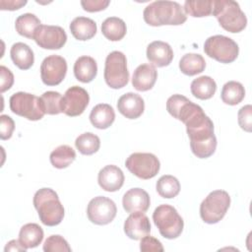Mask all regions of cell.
Returning <instances> with one entry per match:
<instances>
[{"instance_id": "37", "label": "cell", "mask_w": 252, "mask_h": 252, "mask_svg": "<svg viewBox=\"0 0 252 252\" xmlns=\"http://www.w3.org/2000/svg\"><path fill=\"white\" fill-rule=\"evenodd\" d=\"M43 251L45 252H70L71 247L65 238L61 235L54 234L46 238L43 244Z\"/></svg>"}, {"instance_id": "31", "label": "cell", "mask_w": 252, "mask_h": 252, "mask_svg": "<svg viewBox=\"0 0 252 252\" xmlns=\"http://www.w3.org/2000/svg\"><path fill=\"white\" fill-rule=\"evenodd\" d=\"M49 158L54 167L63 169L68 167L75 160L76 153L72 147L68 145H61L51 152Z\"/></svg>"}, {"instance_id": "38", "label": "cell", "mask_w": 252, "mask_h": 252, "mask_svg": "<svg viewBox=\"0 0 252 252\" xmlns=\"http://www.w3.org/2000/svg\"><path fill=\"white\" fill-rule=\"evenodd\" d=\"M238 124L246 132L252 130V106L250 104L242 106L238 111Z\"/></svg>"}, {"instance_id": "35", "label": "cell", "mask_w": 252, "mask_h": 252, "mask_svg": "<svg viewBox=\"0 0 252 252\" xmlns=\"http://www.w3.org/2000/svg\"><path fill=\"white\" fill-rule=\"evenodd\" d=\"M213 2L214 0H187L183 10L194 18L207 17L213 13Z\"/></svg>"}, {"instance_id": "28", "label": "cell", "mask_w": 252, "mask_h": 252, "mask_svg": "<svg viewBox=\"0 0 252 252\" xmlns=\"http://www.w3.org/2000/svg\"><path fill=\"white\" fill-rule=\"evenodd\" d=\"M190 89L195 97L199 99H209L215 94L217 84L210 76H201L192 81Z\"/></svg>"}, {"instance_id": "40", "label": "cell", "mask_w": 252, "mask_h": 252, "mask_svg": "<svg viewBox=\"0 0 252 252\" xmlns=\"http://www.w3.org/2000/svg\"><path fill=\"white\" fill-rule=\"evenodd\" d=\"M140 250L143 252H148V251H158V252H162L163 251V246L159 240L153 236L146 235L143 238H141V243H140Z\"/></svg>"}, {"instance_id": "16", "label": "cell", "mask_w": 252, "mask_h": 252, "mask_svg": "<svg viewBox=\"0 0 252 252\" xmlns=\"http://www.w3.org/2000/svg\"><path fill=\"white\" fill-rule=\"evenodd\" d=\"M123 171L114 164H108L102 167L97 175L98 185L107 192L119 190L124 183Z\"/></svg>"}, {"instance_id": "5", "label": "cell", "mask_w": 252, "mask_h": 252, "mask_svg": "<svg viewBox=\"0 0 252 252\" xmlns=\"http://www.w3.org/2000/svg\"><path fill=\"white\" fill-rule=\"evenodd\" d=\"M153 220L160 235L167 239L177 238L183 230V219L174 207L167 204L159 205L155 209Z\"/></svg>"}, {"instance_id": "18", "label": "cell", "mask_w": 252, "mask_h": 252, "mask_svg": "<svg viewBox=\"0 0 252 252\" xmlns=\"http://www.w3.org/2000/svg\"><path fill=\"white\" fill-rule=\"evenodd\" d=\"M118 111L128 119L139 118L145 109V102L141 95L135 93H127L121 95L117 102Z\"/></svg>"}, {"instance_id": "13", "label": "cell", "mask_w": 252, "mask_h": 252, "mask_svg": "<svg viewBox=\"0 0 252 252\" xmlns=\"http://www.w3.org/2000/svg\"><path fill=\"white\" fill-rule=\"evenodd\" d=\"M90 101L88 92L79 86L69 88L62 96L61 109L68 116L75 117L81 115L87 108Z\"/></svg>"}, {"instance_id": "10", "label": "cell", "mask_w": 252, "mask_h": 252, "mask_svg": "<svg viewBox=\"0 0 252 252\" xmlns=\"http://www.w3.org/2000/svg\"><path fill=\"white\" fill-rule=\"evenodd\" d=\"M125 166L135 176L147 180L158 173L160 162L154 154L134 153L127 158Z\"/></svg>"}, {"instance_id": "32", "label": "cell", "mask_w": 252, "mask_h": 252, "mask_svg": "<svg viewBox=\"0 0 252 252\" xmlns=\"http://www.w3.org/2000/svg\"><path fill=\"white\" fill-rule=\"evenodd\" d=\"M245 96V90L241 83L229 81L225 83L221 89V100L228 105H236L242 101Z\"/></svg>"}, {"instance_id": "17", "label": "cell", "mask_w": 252, "mask_h": 252, "mask_svg": "<svg viewBox=\"0 0 252 252\" xmlns=\"http://www.w3.org/2000/svg\"><path fill=\"white\" fill-rule=\"evenodd\" d=\"M147 58L154 66L165 67L173 59V50L167 42L155 40L147 47Z\"/></svg>"}, {"instance_id": "36", "label": "cell", "mask_w": 252, "mask_h": 252, "mask_svg": "<svg viewBox=\"0 0 252 252\" xmlns=\"http://www.w3.org/2000/svg\"><path fill=\"white\" fill-rule=\"evenodd\" d=\"M39 98H40V103L44 113L55 115L62 112V109H61L62 95L60 93L54 92V91H48L43 93Z\"/></svg>"}, {"instance_id": "2", "label": "cell", "mask_w": 252, "mask_h": 252, "mask_svg": "<svg viewBox=\"0 0 252 252\" xmlns=\"http://www.w3.org/2000/svg\"><path fill=\"white\" fill-rule=\"evenodd\" d=\"M145 22L153 27L179 26L186 22L187 16L181 5L174 1H155L143 12Z\"/></svg>"}, {"instance_id": "22", "label": "cell", "mask_w": 252, "mask_h": 252, "mask_svg": "<svg viewBox=\"0 0 252 252\" xmlns=\"http://www.w3.org/2000/svg\"><path fill=\"white\" fill-rule=\"evenodd\" d=\"M115 120V112L111 105L107 103L96 104L90 113L91 123L97 129H106Z\"/></svg>"}, {"instance_id": "3", "label": "cell", "mask_w": 252, "mask_h": 252, "mask_svg": "<svg viewBox=\"0 0 252 252\" xmlns=\"http://www.w3.org/2000/svg\"><path fill=\"white\" fill-rule=\"evenodd\" d=\"M33 206L44 225L55 226L63 220L64 208L53 189L41 188L37 190L33 196Z\"/></svg>"}, {"instance_id": "26", "label": "cell", "mask_w": 252, "mask_h": 252, "mask_svg": "<svg viewBox=\"0 0 252 252\" xmlns=\"http://www.w3.org/2000/svg\"><path fill=\"white\" fill-rule=\"evenodd\" d=\"M43 239L42 228L34 222L23 225L19 232V241L26 248H34L38 246Z\"/></svg>"}, {"instance_id": "41", "label": "cell", "mask_w": 252, "mask_h": 252, "mask_svg": "<svg viewBox=\"0 0 252 252\" xmlns=\"http://www.w3.org/2000/svg\"><path fill=\"white\" fill-rule=\"evenodd\" d=\"M109 3H110L109 0H83V1H81V5H82L83 9L90 13L102 11L107 8Z\"/></svg>"}, {"instance_id": "23", "label": "cell", "mask_w": 252, "mask_h": 252, "mask_svg": "<svg viewBox=\"0 0 252 252\" xmlns=\"http://www.w3.org/2000/svg\"><path fill=\"white\" fill-rule=\"evenodd\" d=\"M195 104L196 103L192 102L186 96L176 94L168 97L166 101V109L171 116L182 122Z\"/></svg>"}, {"instance_id": "42", "label": "cell", "mask_w": 252, "mask_h": 252, "mask_svg": "<svg viewBox=\"0 0 252 252\" xmlns=\"http://www.w3.org/2000/svg\"><path fill=\"white\" fill-rule=\"evenodd\" d=\"M0 87H1V93H4L11 89V87L14 84V75L13 73L5 66H0Z\"/></svg>"}, {"instance_id": "9", "label": "cell", "mask_w": 252, "mask_h": 252, "mask_svg": "<svg viewBox=\"0 0 252 252\" xmlns=\"http://www.w3.org/2000/svg\"><path fill=\"white\" fill-rule=\"evenodd\" d=\"M10 109L13 113L32 121L40 120L45 114L40 98L34 94L25 92H18L10 97Z\"/></svg>"}, {"instance_id": "29", "label": "cell", "mask_w": 252, "mask_h": 252, "mask_svg": "<svg viewBox=\"0 0 252 252\" xmlns=\"http://www.w3.org/2000/svg\"><path fill=\"white\" fill-rule=\"evenodd\" d=\"M206 68L204 57L196 53H187L179 61L180 71L187 76H194L202 73Z\"/></svg>"}, {"instance_id": "30", "label": "cell", "mask_w": 252, "mask_h": 252, "mask_svg": "<svg viewBox=\"0 0 252 252\" xmlns=\"http://www.w3.org/2000/svg\"><path fill=\"white\" fill-rule=\"evenodd\" d=\"M40 25V20L32 13H25L23 15H20L15 22V28L18 33L25 37L32 39L36 29Z\"/></svg>"}, {"instance_id": "44", "label": "cell", "mask_w": 252, "mask_h": 252, "mask_svg": "<svg viewBox=\"0 0 252 252\" xmlns=\"http://www.w3.org/2000/svg\"><path fill=\"white\" fill-rule=\"evenodd\" d=\"M26 250L27 249L21 244V242L19 240H16V239L9 241L6 244L5 248H4L5 252H8V251H26Z\"/></svg>"}, {"instance_id": "12", "label": "cell", "mask_w": 252, "mask_h": 252, "mask_svg": "<svg viewBox=\"0 0 252 252\" xmlns=\"http://www.w3.org/2000/svg\"><path fill=\"white\" fill-rule=\"evenodd\" d=\"M67 62L62 56L53 54L45 57L40 65L41 81L46 86H57L65 78Z\"/></svg>"}, {"instance_id": "21", "label": "cell", "mask_w": 252, "mask_h": 252, "mask_svg": "<svg viewBox=\"0 0 252 252\" xmlns=\"http://www.w3.org/2000/svg\"><path fill=\"white\" fill-rule=\"evenodd\" d=\"M97 74V65L95 60L91 56H81L74 64V75L82 83L92 82Z\"/></svg>"}, {"instance_id": "6", "label": "cell", "mask_w": 252, "mask_h": 252, "mask_svg": "<svg viewBox=\"0 0 252 252\" xmlns=\"http://www.w3.org/2000/svg\"><path fill=\"white\" fill-rule=\"evenodd\" d=\"M230 205V197L224 190L211 192L200 205L201 219L209 224L219 222L225 216Z\"/></svg>"}, {"instance_id": "20", "label": "cell", "mask_w": 252, "mask_h": 252, "mask_svg": "<svg viewBox=\"0 0 252 252\" xmlns=\"http://www.w3.org/2000/svg\"><path fill=\"white\" fill-rule=\"evenodd\" d=\"M158 79V71L151 64H142L138 66L132 77V85L139 92L151 90Z\"/></svg>"}, {"instance_id": "15", "label": "cell", "mask_w": 252, "mask_h": 252, "mask_svg": "<svg viewBox=\"0 0 252 252\" xmlns=\"http://www.w3.org/2000/svg\"><path fill=\"white\" fill-rule=\"evenodd\" d=\"M150 231V220L142 212L131 213L124 222V232L131 239L139 240L148 235Z\"/></svg>"}, {"instance_id": "34", "label": "cell", "mask_w": 252, "mask_h": 252, "mask_svg": "<svg viewBox=\"0 0 252 252\" xmlns=\"http://www.w3.org/2000/svg\"><path fill=\"white\" fill-rule=\"evenodd\" d=\"M156 188L159 196L171 199L176 197L180 192V183L178 179L172 175H162L157 181Z\"/></svg>"}, {"instance_id": "39", "label": "cell", "mask_w": 252, "mask_h": 252, "mask_svg": "<svg viewBox=\"0 0 252 252\" xmlns=\"http://www.w3.org/2000/svg\"><path fill=\"white\" fill-rule=\"evenodd\" d=\"M15 129L14 120L6 115L2 114L0 116V138L1 140H8L12 137V134Z\"/></svg>"}, {"instance_id": "1", "label": "cell", "mask_w": 252, "mask_h": 252, "mask_svg": "<svg viewBox=\"0 0 252 252\" xmlns=\"http://www.w3.org/2000/svg\"><path fill=\"white\" fill-rule=\"evenodd\" d=\"M190 139L192 153L199 158L213 156L217 149V138L214 133V123L203 108L197 104L193 111L183 121Z\"/></svg>"}, {"instance_id": "43", "label": "cell", "mask_w": 252, "mask_h": 252, "mask_svg": "<svg viewBox=\"0 0 252 252\" xmlns=\"http://www.w3.org/2000/svg\"><path fill=\"white\" fill-rule=\"evenodd\" d=\"M27 4V1H21V0H12V1H5V0H1L0 1V6H1V10H10V11H14V10H18L21 7L25 6Z\"/></svg>"}, {"instance_id": "25", "label": "cell", "mask_w": 252, "mask_h": 252, "mask_svg": "<svg viewBox=\"0 0 252 252\" xmlns=\"http://www.w3.org/2000/svg\"><path fill=\"white\" fill-rule=\"evenodd\" d=\"M10 55L13 63L21 70H28L33 65V52L32 48L24 42L14 43L11 47Z\"/></svg>"}, {"instance_id": "14", "label": "cell", "mask_w": 252, "mask_h": 252, "mask_svg": "<svg viewBox=\"0 0 252 252\" xmlns=\"http://www.w3.org/2000/svg\"><path fill=\"white\" fill-rule=\"evenodd\" d=\"M36 44L43 49H60L67 41L65 31L59 26L40 25L33 35Z\"/></svg>"}, {"instance_id": "24", "label": "cell", "mask_w": 252, "mask_h": 252, "mask_svg": "<svg viewBox=\"0 0 252 252\" xmlns=\"http://www.w3.org/2000/svg\"><path fill=\"white\" fill-rule=\"evenodd\" d=\"M96 24L87 17H77L70 24V31L78 40H89L96 33Z\"/></svg>"}, {"instance_id": "7", "label": "cell", "mask_w": 252, "mask_h": 252, "mask_svg": "<svg viewBox=\"0 0 252 252\" xmlns=\"http://www.w3.org/2000/svg\"><path fill=\"white\" fill-rule=\"evenodd\" d=\"M204 51L209 57L220 63L228 64L237 58L239 47L232 38L222 34H216L206 39Z\"/></svg>"}, {"instance_id": "11", "label": "cell", "mask_w": 252, "mask_h": 252, "mask_svg": "<svg viewBox=\"0 0 252 252\" xmlns=\"http://www.w3.org/2000/svg\"><path fill=\"white\" fill-rule=\"evenodd\" d=\"M117 213L115 203L104 196H97L92 199L87 208L89 220L97 225H105L110 223Z\"/></svg>"}, {"instance_id": "4", "label": "cell", "mask_w": 252, "mask_h": 252, "mask_svg": "<svg viewBox=\"0 0 252 252\" xmlns=\"http://www.w3.org/2000/svg\"><path fill=\"white\" fill-rule=\"evenodd\" d=\"M220 27L232 33L246 28L247 18L237 2L232 0H214L213 13Z\"/></svg>"}, {"instance_id": "8", "label": "cell", "mask_w": 252, "mask_h": 252, "mask_svg": "<svg viewBox=\"0 0 252 252\" xmlns=\"http://www.w3.org/2000/svg\"><path fill=\"white\" fill-rule=\"evenodd\" d=\"M104 80L108 87L115 90L128 84L129 71L127 59L123 52L115 50L107 55L104 65Z\"/></svg>"}, {"instance_id": "33", "label": "cell", "mask_w": 252, "mask_h": 252, "mask_svg": "<svg viewBox=\"0 0 252 252\" xmlns=\"http://www.w3.org/2000/svg\"><path fill=\"white\" fill-rule=\"evenodd\" d=\"M75 146L82 155L91 156L98 151L100 147V140L95 134L86 132L77 137Z\"/></svg>"}, {"instance_id": "27", "label": "cell", "mask_w": 252, "mask_h": 252, "mask_svg": "<svg viewBox=\"0 0 252 252\" xmlns=\"http://www.w3.org/2000/svg\"><path fill=\"white\" fill-rule=\"evenodd\" d=\"M127 32L125 22L117 17L106 18L101 24L102 34L111 41L121 40Z\"/></svg>"}, {"instance_id": "19", "label": "cell", "mask_w": 252, "mask_h": 252, "mask_svg": "<svg viewBox=\"0 0 252 252\" xmlns=\"http://www.w3.org/2000/svg\"><path fill=\"white\" fill-rule=\"evenodd\" d=\"M151 204V199L149 194L141 188H132L128 190L122 199V205L127 213L148 211Z\"/></svg>"}]
</instances>
